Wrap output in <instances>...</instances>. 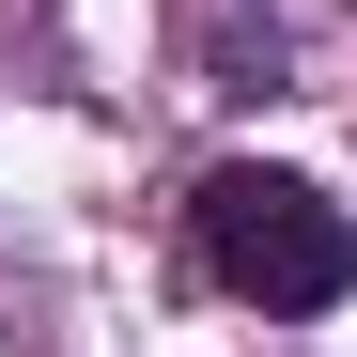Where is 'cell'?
Instances as JSON below:
<instances>
[{
	"instance_id": "1",
	"label": "cell",
	"mask_w": 357,
	"mask_h": 357,
	"mask_svg": "<svg viewBox=\"0 0 357 357\" xmlns=\"http://www.w3.org/2000/svg\"><path fill=\"white\" fill-rule=\"evenodd\" d=\"M187 233H202V280H218V295H249L264 326H311V311H342V295H357V218L311 187V171L233 155V171H202Z\"/></svg>"
}]
</instances>
